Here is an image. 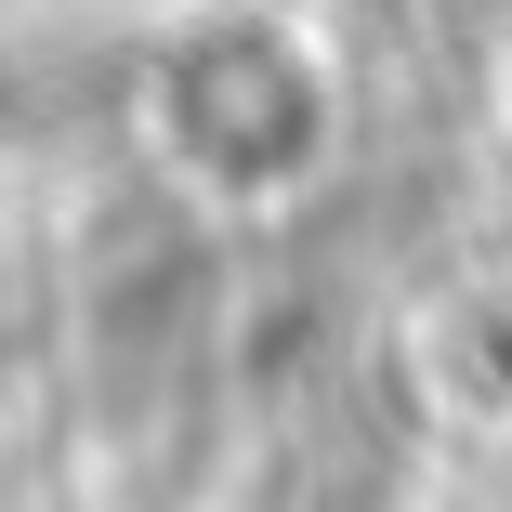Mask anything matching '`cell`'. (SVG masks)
<instances>
[{"mask_svg":"<svg viewBox=\"0 0 512 512\" xmlns=\"http://www.w3.org/2000/svg\"><path fill=\"white\" fill-rule=\"evenodd\" d=\"M302 79L276 66V53H211V66H184V132H197V158H224V171H276L289 145H302Z\"/></svg>","mask_w":512,"mask_h":512,"instance_id":"6da1fadb","label":"cell"}]
</instances>
